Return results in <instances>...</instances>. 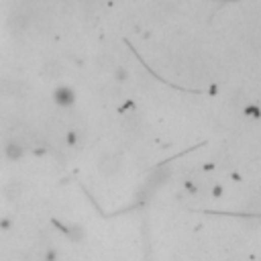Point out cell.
Segmentation results:
<instances>
[{
    "instance_id": "cell-1",
    "label": "cell",
    "mask_w": 261,
    "mask_h": 261,
    "mask_svg": "<svg viewBox=\"0 0 261 261\" xmlns=\"http://www.w3.org/2000/svg\"><path fill=\"white\" fill-rule=\"evenodd\" d=\"M74 100H76V96H74V90H72V88L61 86V88L55 90V102H57V104L70 106V104H74Z\"/></svg>"
}]
</instances>
